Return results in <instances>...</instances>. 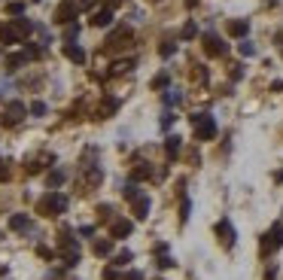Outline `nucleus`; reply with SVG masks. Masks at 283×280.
<instances>
[{
    "label": "nucleus",
    "mask_w": 283,
    "mask_h": 280,
    "mask_svg": "<svg viewBox=\"0 0 283 280\" xmlns=\"http://www.w3.org/2000/svg\"><path fill=\"white\" fill-rule=\"evenodd\" d=\"M37 214H43V216H61V214H67V195H61L58 189H49V192L37 201Z\"/></svg>",
    "instance_id": "nucleus-1"
},
{
    "label": "nucleus",
    "mask_w": 283,
    "mask_h": 280,
    "mask_svg": "<svg viewBox=\"0 0 283 280\" xmlns=\"http://www.w3.org/2000/svg\"><path fill=\"white\" fill-rule=\"evenodd\" d=\"M192 119V128H195V140L201 143H207L216 137V122H213L210 113H195V116H189Z\"/></svg>",
    "instance_id": "nucleus-2"
},
{
    "label": "nucleus",
    "mask_w": 283,
    "mask_h": 280,
    "mask_svg": "<svg viewBox=\"0 0 283 280\" xmlns=\"http://www.w3.org/2000/svg\"><path fill=\"white\" fill-rule=\"evenodd\" d=\"M131 40H134V33H131V28L128 25H122V28H116L107 37V43H104V52H119V49H128L131 46Z\"/></svg>",
    "instance_id": "nucleus-3"
},
{
    "label": "nucleus",
    "mask_w": 283,
    "mask_h": 280,
    "mask_svg": "<svg viewBox=\"0 0 283 280\" xmlns=\"http://www.w3.org/2000/svg\"><path fill=\"white\" fill-rule=\"evenodd\" d=\"M25 113H28V110H25V104H21V100H9L6 110L0 113V125H3V128H16L18 122L25 119Z\"/></svg>",
    "instance_id": "nucleus-4"
},
{
    "label": "nucleus",
    "mask_w": 283,
    "mask_h": 280,
    "mask_svg": "<svg viewBox=\"0 0 283 280\" xmlns=\"http://www.w3.org/2000/svg\"><path fill=\"white\" fill-rule=\"evenodd\" d=\"M201 43H204V52L210 55V58H222V55L229 52V43H225L219 33H213V31H207L204 37H201Z\"/></svg>",
    "instance_id": "nucleus-5"
},
{
    "label": "nucleus",
    "mask_w": 283,
    "mask_h": 280,
    "mask_svg": "<svg viewBox=\"0 0 283 280\" xmlns=\"http://www.w3.org/2000/svg\"><path fill=\"white\" fill-rule=\"evenodd\" d=\"M76 13H79V0H61V3L55 6L52 18L58 21V25H70V21L76 18Z\"/></svg>",
    "instance_id": "nucleus-6"
},
{
    "label": "nucleus",
    "mask_w": 283,
    "mask_h": 280,
    "mask_svg": "<svg viewBox=\"0 0 283 280\" xmlns=\"http://www.w3.org/2000/svg\"><path fill=\"white\" fill-rule=\"evenodd\" d=\"M280 247H283V226L277 222V226H271V229L265 231V238H262V256L274 253V250H280Z\"/></svg>",
    "instance_id": "nucleus-7"
},
{
    "label": "nucleus",
    "mask_w": 283,
    "mask_h": 280,
    "mask_svg": "<svg viewBox=\"0 0 283 280\" xmlns=\"http://www.w3.org/2000/svg\"><path fill=\"white\" fill-rule=\"evenodd\" d=\"M216 238L225 250H232L234 247V226H232V219H219L216 222Z\"/></svg>",
    "instance_id": "nucleus-8"
},
{
    "label": "nucleus",
    "mask_w": 283,
    "mask_h": 280,
    "mask_svg": "<svg viewBox=\"0 0 283 280\" xmlns=\"http://www.w3.org/2000/svg\"><path fill=\"white\" fill-rule=\"evenodd\" d=\"M131 231H134V222H131V219H122V216H119V219H113V222H110V238H113V241L128 238Z\"/></svg>",
    "instance_id": "nucleus-9"
},
{
    "label": "nucleus",
    "mask_w": 283,
    "mask_h": 280,
    "mask_svg": "<svg viewBox=\"0 0 283 280\" xmlns=\"http://www.w3.org/2000/svg\"><path fill=\"white\" fill-rule=\"evenodd\" d=\"M0 40H3L6 46H13V43H21V40H25V33L18 31L16 21H9V25H0Z\"/></svg>",
    "instance_id": "nucleus-10"
},
{
    "label": "nucleus",
    "mask_w": 283,
    "mask_h": 280,
    "mask_svg": "<svg viewBox=\"0 0 283 280\" xmlns=\"http://www.w3.org/2000/svg\"><path fill=\"white\" fill-rule=\"evenodd\" d=\"M229 37H234V40H244L247 33H250V21L247 18H234V21H229Z\"/></svg>",
    "instance_id": "nucleus-11"
},
{
    "label": "nucleus",
    "mask_w": 283,
    "mask_h": 280,
    "mask_svg": "<svg viewBox=\"0 0 283 280\" xmlns=\"http://www.w3.org/2000/svg\"><path fill=\"white\" fill-rule=\"evenodd\" d=\"M88 21H92L95 28H107L110 21H113V9H110V6H104V9H95V13H92V18H88Z\"/></svg>",
    "instance_id": "nucleus-12"
},
{
    "label": "nucleus",
    "mask_w": 283,
    "mask_h": 280,
    "mask_svg": "<svg viewBox=\"0 0 283 280\" xmlns=\"http://www.w3.org/2000/svg\"><path fill=\"white\" fill-rule=\"evenodd\" d=\"M116 110H119V98H104L98 107V119H110Z\"/></svg>",
    "instance_id": "nucleus-13"
},
{
    "label": "nucleus",
    "mask_w": 283,
    "mask_h": 280,
    "mask_svg": "<svg viewBox=\"0 0 283 280\" xmlns=\"http://www.w3.org/2000/svg\"><path fill=\"white\" fill-rule=\"evenodd\" d=\"M131 210H134V216H137V219H146V216H150V198L137 195V198L131 201Z\"/></svg>",
    "instance_id": "nucleus-14"
},
{
    "label": "nucleus",
    "mask_w": 283,
    "mask_h": 280,
    "mask_svg": "<svg viewBox=\"0 0 283 280\" xmlns=\"http://www.w3.org/2000/svg\"><path fill=\"white\" fill-rule=\"evenodd\" d=\"M180 147H183V137H177V134H171V137L165 140V152H167V159H171V162L180 155Z\"/></svg>",
    "instance_id": "nucleus-15"
},
{
    "label": "nucleus",
    "mask_w": 283,
    "mask_h": 280,
    "mask_svg": "<svg viewBox=\"0 0 283 280\" xmlns=\"http://www.w3.org/2000/svg\"><path fill=\"white\" fill-rule=\"evenodd\" d=\"M64 58H67V61H73V64H85V52L79 49L76 43H73V46L67 43V46H64Z\"/></svg>",
    "instance_id": "nucleus-16"
},
{
    "label": "nucleus",
    "mask_w": 283,
    "mask_h": 280,
    "mask_svg": "<svg viewBox=\"0 0 283 280\" xmlns=\"http://www.w3.org/2000/svg\"><path fill=\"white\" fill-rule=\"evenodd\" d=\"M9 229H13V231H28L31 229V219L25 214H13V216H9Z\"/></svg>",
    "instance_id": "nucleus-17"
},
{
    "label": "nucleus",
    "mask_w": 283,
    "mask_h": 280,
    "mask_svg": "<svg viewBox=\"0 0 283 280\" xmlns=\"http://www.w3.org/2000/svg\"><path fill=\"white\" fill-rule=\"evenodd\" d=\"M95 256H110L113 253V238H100V241H95Z\"/></svg>",
    "instance_id": "nucleus-18"
},
{
    "label": "nucleus",
    "mask_w": 283,
    "mask_h": 280,
    "mask_svg": "<svg viewBox=\"0 0 283 280\" xmlns=\"http://www.w3.org/2000/svg\"><path fill=\"white\" fill-rule=\"evenodd\" d=\"M21 64H28V52H18V55H9L6 58V70H18Z\"/></svg>",
    "instance_id": "nucleus-19"
},
{
    "label": "nucleus",
    "mask_w": 283,
    "mask_h": 280,
    "mask_svg": "<svg viewBox=\"0 0 283 280\" xmlns=\"http://www.w3.org/2000/svg\"><path fill=\"white\" fill-rule=\"evenodd\" d=\"M46 183H49V189H55V186H61L64 183V171H61V167H55V171L46 177Z\"/></svg>",
    "instance_id": "nucleus-20"
},
{
    "label": "nucleus",
    "mask_w": 283,
    "mask_h": 280,
    "mask_svg": "<svg viewBox=\"0 0 283 280\" xmlns=\"http://www.w3.org/2000/svg\"><path fill=\"white\" fill-rule=\"evenodd\" d=\"M6 13H9V16H16V18H18V16H25V3H21V0H13V3H6Z\"/></svg>",
    "instance_id": "nucleus-21"
},
{
    "label": "nucleus",
    "mask_w": 283,
    "mask_h": 280,
    "mask_svg": "<svg viewBox=\"0 0 283 280\" xmlns=\"http://www.w3.org/2000/svg\"><path fill=\"white\" fill-rule=\"evenodd\" d=\"M180 100H183V95H180L177 88H167V95H165V104H167V107H177Z\"/></svg>",
    "instance_id": "nucleus-22"
},
{
    "label": "nucleus",
    "mask_w": 283,
    "mask_h": 280,
    "mask_svg": "<svg viewBox=\"0 0 283 280\" xmlns=\"http://www.w3.org/2000/svg\"><path fill=\"white\" fill-rule=\"evenodd\" d=\"M128 262H131V250H122V253H116V256H113V265H116V268L128 265Z\"/></svg>",
    "instance_id": "nucleus-23"
},
{
    "label": "nucleus",
    "mask_w": 283,
    "mask_h": 280,
    "mask_svg": "<svg viewBox=\"0 0 283 280\" xmlns=\"http://www.w3.org/2000/svg\"><path fill=\"white\" fill-rule=\"evenodd\" d=\"M107 219L113 222V207L110 204H100L98 207V222H107Z\"/></svg>",
    "instance_id": "nucleus-24"
},
{
    "label": "nucleus",
    "mask_w": 283,
    "mask_h": 280,
    "mask_svg": "<svg viewBox=\"0 0 283 280\" xmlns=\"http://www.w3.org/2000/svg\"><path fill=\"white\" fill-rule=\"evenodd\" d=\"M131 67H134V61H116V64H113V76H119V73H125V70H131Z\"/></svg>",
    "instance_id": "nucleus-25"
},
{
    "label": "nucleus",
    "mask_w": 283,
    "mask_h": 280,
    "mask_svg": "<svg viewBox=\"0 0 283 280\" xmlns=\"http://www.w3.org/2000/svg\"><path fill=\"white\" fill-rule=\"evenodd\" d=\"M122 195H125L128 201H134V198H137V195H143V192H140V189H137V183H128L125 189H122Z\"/></svg>",
    "instance_id": "nucleus-26"
},
{
    "label": "nucleus",
    "mask_w": 283,
    "mask_h": 280,
    "mask_svg": "<svg viewBox=\"0 0 283 280\" xmlns=\"http://www.w3.org/2000/svg\"><path fill=\"white\" fill-rule=\"evenodd\" d=\"M192 80H195V82H207V70L201 64H195V67H192Z\"/></svg>",
    "instance_id": "nucleus-27"
},
{
    "label": "nucleus",
    "mask_w": 283,
    "mask_h": 280,
    "mask_svg": "<svg viewBox=\"0 0 283 280\" xmlns=\"http://www.w3.org/2000/svg\"><path fill=\"white\" fill-rule=\"evenodd\" d=\"M167 85H171V76H167V73H158L152 80V88H167Z\"/></svg>",
    "instance_id": "nucleus-28"
},
{
    "label": "nucleus",
    "mask_w": 283,
    "mask_h": 280,
    "mask_svg": "<svg viewBox=\"0 0 283 280\" xmlns=\"http://www.w3.org/2000/svg\"><path fill=\"white\" fill-rule=\"evenodd\" d=\"M76 33H79V25H76V21L64 25V40H76Z\"/></svg>",
    "instance_id": "nucleus-29"
},
{
    "label": "nucleus",
    "mask_w": 283,
    "mask_h": 280,
    "mask_svg": "<svg viewBox=\"0 0 283 280\" xmlns=\"http://www.w3.org/2000/svg\"><path fill=\"white\" fill-rule=\"evenodd\" d=\"M189 210H192V204H189V198L183 195V201H180V219H183V222L189 219Z\"/></svg>",
    "instance_id": "nucleus-30"
},
{
    "label": "nucleus",
    "mask_w": 283,
    "mask_h": 280,
    "mask_svg": "<svg viewBox=\"0 0 283 280\" xmlns=\"http://www.w3.org/2000/svg\"><path fill=\"white\" fill-rule=\"evenodd\" d=\"M16 25H18V31H21V33H25V37H28V33L33 31V25H31V21H28V18H16Z\"/></svg>",
    "instance_id": "nucleus-31"
},
{
    "label": "nucleus",
    "mask_w": 283,
    "mask_h": 280,
    "mask_svg": "<svg viewBox=\"0 0 283 280\" xmlns=\"http://www.w3.org/2000/svg\"><path fill=\"white\" fill-rule=\"evenodd\" d=\"M158 52H162V58H167V55H174V52H177V43H171V40H167V43H165V46L158 49Z\"/></svg>",
    "instance_id": "nucleus-32"
},
{
    "label": "nucleus",
    "mask_w": 283,
    "mask_h": 280,
    "mask_svg": "<svg viewBox=\"0 0 283 280\" xmlns=\"http://www.w3.org/2000/svg\"><path fill=\"white\" fill-rule=\"evenodd\" d=\"M195 33H198V28H195V21H189V25L183 28V40H192V37H195Z\"/></svg>",
    "instance_id": "nucleus-33"
},
{
    "label": "nucleus",
    "mask_w": 283,
    "mask_h": 280,
    "mask_svg": "<svg viewBox=\"0 0 283 280\" xmlns=\"http://www.w3.org/2000/svg\"><path fill=\"white\" fill-rule=\"evenodd\" d=\"M31 113L33 116H43V113H46V104H43V100H33V104H31Z\"/></svg>",
    "instance_id": "nucleus-34"
},
{
    "label": "nucleus",
    "mask_w": 283,
    "mask_h": 280,
    "mask_svg": "<svg viewBox=\"0 0 283 280\" xmlns=\"http://www.w3.org/2000/svg\"><path fill=\"white\" fill-rule=\"evenodd\" d=\"M171 265H174V259H171V256L158 253V268H171Z\"/></svg>",
    "instance_id": "nucleus-35"
},
{
    "label": "nucleus",
    "mask_w": 283,
    "mask_h": 280,
    "mask_svg": "<svg viewBox=\"0 0 283 280\" xmlns=\"http://www.w3.org/2000/svg\"><path fill=\"white\" fill-rule=\"evenodd\" d=\"M104 280H122V277H119V271H116V265H113V268H107V271H104Z\"/></svg>",
    "instance_id": "nucleus-36"
},
{
    "label": "nucleus",
    "mask_w": 283,
    "mask_h": 280,
    "mask_svg": "<svg viewBox=\"0 0 283 280\" xmlns=\"http://www.w3.org/2000/svg\"><path fill=\"white\" fill-rule=\"evenodd\" d=\"M253 52H256L253 43H241V55H244V58H247V55H253Z\"/></svg>",
    "instance_id": "nucleus-37"
},
{
    "label": "nucleus",
    "mask_w": 283,
    "mask_h": 280,
    "mask_svg": "<svg viewBox=\"0 0 283 280\" xmlns=\"http://www.w3.org/2000/svg\"><path fill=\"white\" fill-rule=\"evenodd\" d=\"M37 253H40V256H43V259H52V256H55V253H52V250H49V247H37Z\"/></svg>",
    "instance_id": "nucleus-38"
},
{
    "label": "nucleus",
    "mask_w": 283,
    "mask_h": 280,
    "mask_svg": "<svg viewBox=\"0 0 283 280\" xmlns=\"http://www.w3.org/2000/svg\"><path fill=\"white\" fill-rule=\"evenodd\" d=\"M122 280H143V274H140V271H128L125 277H122Z\"/></svg>",
    "instance_id": "nucleus-39"
},
{
    "label": "nucleus",
    "mask_w": 283,
    "mask_h": 280,
    "mask_svg": "<svg viewBox=\"0 0 283 280\" xmlns=\"http://www.w3.org/2000/svg\"><path fill=\"white\" fill-rule=\"evenodd\" d=\"M104 3H107L110 9H116V6H119V0H104Z\"/></svg>",
    "instance_id": "nucleus-40"
},
{
    "label": "nucleus",
    "mask_w": 283,
    "mask_h": 280,
    "mask_svg": "<svg viewBox=\"0 0 283 280\" xmlns=\"http://www.w3.org/2000/svg\"><path fill=\"white\" fill-rule=\"evenodd\" d=\"M79 6H92V0H79Z\"/></svg>",
    "instance_id": "nucleus-41"
},
{
    "label": "nucleus",
    "mask_w": 283,
    "mask_h": 280,
    "mask_svg": "<svg viewBox=\"0 0 283 280\" xmlns=\"http://www.w3.org/2000/svg\"><path fill=\"white\" fill-rule=\"evenodd\" d=\"M198 3V0H186V6H195Z\"/></svg>",
    "instance_id": "nucleus-42"
},
{
    "label": "nucleus",
    "mask_w": 283,
    "mask_h": 280,
    "mask_svg": "<svg viewBox=\"0 0 283 280\" xmlns=\"http://www.w3.org/2000/svg\"><path fill=\"white\" fill-rule=\"evenodd\" d=\"M33 3H40V0H33Z\"/></svg>",
    "instance_id": "nucleus-43"
}]
</instances>
